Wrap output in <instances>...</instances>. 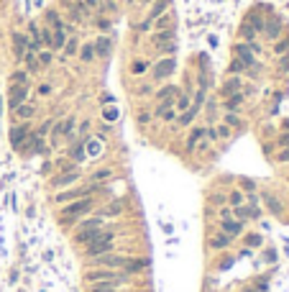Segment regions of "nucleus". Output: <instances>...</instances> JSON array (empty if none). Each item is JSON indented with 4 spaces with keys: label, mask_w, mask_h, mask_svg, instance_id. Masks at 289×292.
<instances>
[{
    "label": "nucleus",
    "mask_w": 289,
    "mask_h": 292,
    "mask_svg": "<svg viewBox=\"0 0 289 292\" xmlns=\"http://www.w3.org/2000/svg\"><path fill=\"white\" fill-rule=\"evenodd\" d=\"M277 146H279V149H287V146H289V131L282 133V136L277 138Z\"/></svg>",
    "instance_id": "44"
},
{
    "label": "nucleus",
    "mask_w": 289,
    "mask_h": 292,
    "mask_svg": "<svg viewBox=\"0 0 289 292\" xmlns=\"http://www.w3.org/2000/svg\"><path fill=\"white\" fill-rule=\"evenodd\" d=\"M190 105H192V95H190V92H187V95H182V98L177 100V108H179V111H187Z\"/></svg>",
    "instance_id": "38"
},
{
    "label": "nucleus",
    "mask_w": 289,
    "mask_h": 292,
    "mask_svg": "<svg viewBox=\"0 0 289 292\" xmlns=\"http://www.w3.org/2000/svg\"><path fill=\"white\" fill-rule=\"evenodd\" d=\"M241 103H243V92H233V95L225 98V111L228 113H238L241 111Z\"/></svg>",
    "instance_id": "14"
},
{
    "label": "nucleus",
    "mask_w": 289,
    "mask_h": 292,
    "mask_svg": "<svg viewBox=\"0 0 289 292\" xmlns=\"http://www.w3.org/2000/svg\"><path fill=\"white\" fill-rule=\"evenodd\" d=\"M148 120H151V113H141V116H139V123H141V126H146Z\"/></svg>",
    "instance_id": "54"
},
{
    "label": "nucleus",
    "mask_w": 289,
    "mask_h": 292,
    "mask_svg": "<svg viewBox=\"0 0 289 292\" xmlns=\"http://www.w3.org/2000/svg\"><path fill=\"white\" fill-rule=\"evenodd\" d=\"M274 49H277V54H284V52L289 49V41H279L277 46H274Z\"/></svg>",
    "instance_id": "49"
},
{
    "label": "nucleus",
    "mask_w": 289,
    "mask_h": 292,
    "mask_svg": "<svg viewBox=\"0 0 289 292\" xmlns=\"http://www.w3.org/2000/svg\"><path fill=\"white\" fill-rule=\"evenodd\" d=\"M36 57H39V64L41 67H49L51 59H54V52L51 49H41V52H36Z\"/></svg>",
    "instance_id": "29"
},
{
    "label": "nucleus",
    "mask_w": 289,
    "mask_h": 292,
    "mask_svg": "<svg viewBox=\"0 0 289 292\" xmlns=\"http://www.w3.org/2000/svg\"><path fill=\"white\" fill-rule=\"evenodd\" d=\"M248 26H253L256 31H264V21L258 18V15H251V18H248Z\"/></svg>",
    "instance_id": "41"
},
{
    "label": "nucleus",
    "mask_w": 289,
    "mask_h": 292,
    "mask_svg": "<svg viewBox=\"0 0 289 292\" xmlns=\"http://www.w3.org/2000/svg\"><path fill=\"white\" fill-rule=\"evenodd\" d=\"M174 72V57H166V59H159L156 61V67H154V80H166Z\"/></svg>",
    "instance_id": "7"
},
{
    "label": "nucleus",
    "mask_w": 289,
    "mask_h": 292,
    "mask_svg": "<svg viewBox=\"0 0 289 292\" xmlns=\"http://www.w3.org/2000/svg\"><path fill=\"white\" fill-rule=\"evenodd\" d=\"M23 59H26V72H28V74H31V72H39V69H41L36 52H26V54H23Z\"/></svg>",
    "instance_id": "19"
},
{
    "label": "nucleus",
    "mask_w": 289,
    "mask_h": 292,
    "mask_svg": "<svg viewBox=\"0 0 289 292\" xmlns=\"http://www.w3.org/2000/svg\"><path fill=\"white\" fill-rule=\"evenodd\" d=\"M120 213V203H113L110 208H105V218H108V215H118Z\"/></svg>",
    "instance_id": "45"
},
{
    "label": "nucleus",
    "mask_w": 289,
    "mask_h": 292,
    "mask_svg": "<svg viewBox=\"0 0 289 292\" xmlns=\"http://www.w3.org/2000/svg\"><path fill=\"white\" fill-rule=\"evenodd\" d=\"M202 136H205V128H192V133H190V141H187V151H194Z\"/></svg>",
    "instance_id": "24"
},
{
    "label": "nucleus",
    "mask_w": 289,
    "mask_h": 292,
    "mask_svg": "<svg viewBox=\"0 0 289 292\" xmlns=\"http://www.w3.org/2000/svg\"><path fill=\"white\" fill-rule=\"evenodd\" d=\"M231 205H233V208L243 205V192H241V190H233V192H231Z\"/></svg>",
    "instance_id": "39"
},
{
    "label": "nucleus",
    "mask_w": 289,
    "mask_h": 292,
    "mask_svg": "<svg viewBox=\"0 0 289 292\" xmlns=\"http://www.w3.org/2000/svg\"><path fill=\"white\" fill-rule=\"evenodd\" d=\"M156 28H159V31L172 28V26H169V15H159V18H156Z\"/></svg>",
    "instance_id": "40"
},
{
    "label": "nucleus",
    "mask_w": 289,
    "mask_h": 292,
    "mask_svg": "<svg viewBox=\"0 0 289 292\" xmlns=\"http://www.w3.org/2000/svg\"><path fill=\"white\" fill-rule=\"evenodd\" d=\"M225 200H228L225 195H212V197H210V203H212V205H220V203H225Z\"/></svg>",
    "instance_id": "51"
},
{
    "label": "nucleus",
    "mask_w": 289,
    "mask_h": 292,
    "mask_svg": "<svg viewBox=\"0 0 289 292\" xmlns=\"http://www.w3.org/2000/svg\"><path fill=\"white\" fill-rule=\"evenodd\" d=\"M69 157L74 159V164H77V162H82V159H85V141L72 144V149H69Z\"/></svg>",
    "instance_id": "25"
},
{
    "label": "nucleus",
    "mask_w": 289,
    "mask_h": 292,
    "mask_svg": "<svg viewBox=\"0 0 289 292\" xmlns=\"http://www.w3.org/2000/svg\"><path fill=\"white\" fill-rule=\"evenodd\" d=\"M95 44H85V46H80V59L85 61V64H90V61H95Z\"/></svg>",
    "instance_id": "21"
},
{
    "label": "nucleus",
    "mask_w": 289,
    "mask_h": 292,
    "mask_svg": "<svg viewBox=\"0 0 289 292\" xmlns=\"http://www.w3.org/2000/svg\"><path fill=\"white\" fill-rule=\"evenodd\" d=\"M77 3H82L87 10H95V8H100V0H77Z\"/></svg>",
    "instance_id": "43"
},
{
    "label": "nucleus",
    "mask_w": 289,
    "mask_h": 292,
    "mask_svg": "<svg viewBox=\"0 0 289 292\" xmlns=\"http://www.w3.org/2000/svg\"><path fill=\"white\" fill-rule=\"evenodd\" d=\"M100 151H102V141H100V138H87V141H85V154H87V157H100Z\"/></svg>",
    "instance_id": "17"
},
{
    "label": "nucleus",
    "mask_w": 289,
    "mask_h": 292,
    "mask_svg": "<svg viewBox=\"0 0 289 292\" xmlns=\"http://www.w3.org/2000/svg\"><path fill=\"white\" fill-rule=\"evenodd\" d=\"M233 215L238 221H246V218H258V215H261V210H258L253 203H243V205H238V208H233Z\"/></svg>",
    "instance_id": "10"
},
{
    "label": "nucleus",
    "mask_w": 289,
    "mask_h": 292,
    "mask_svg": "<svg viewBox=\"0 0 289 292\" xmlns=\"http://www.w3.org/2000/svg\"><path fill=\"white\" fill-rule=\"evenodd\" d=\"M51 92V85H39V95H49Z\"/></svg>",
    "instance_id": "53"
},
{
    "label": "nucleus",
    "mask_w": 289,
    "mask_h": 292,
    "mask_svg": "<svg viewBox=\"0 0 289 292\" xmlns=\"http://www.w3.org/2000/svg\"><path fill=\"white\" fill-rule=\"evenodd\" d=\"M87 280L97 285V282H113V285H123L126 282V272H113V269H95V272H90L87 274Z\"/></svg>",
    "instance_id": "3"
},
{
    "label": "nucleus",
    "mask_w": 289,
    "mask_h": 292,
    "mask_svg": "<svg viewBox=\"0 0 289 292\" xmlns=\"http://www.w3.org/2000/svg\"><path fill=\"white\" fill-rule=\"evenodd\" d=\"M228 69H231V74H241L243 69H248V67H246V64H243V61H241V59H233V61H231V67H228Z\"/></svg>",
    "instance_id": "37"
},
{
    "label": "nucleus",
    "mask_w": 289,
    "mask_h": 292,
    "mask_svg": "<svg viewBox=\"0 0 289 292\" xmlns=\"http://www.w3.org/2000/svg\"><path fill=\"white\" fill-rule=\"evenodd\" d=\"M105 226V218L102 215H97V218H90V221H85L82 226H80V231H90V228H102Z\"/></svg>",
    "instance_id": "30"
},
{
    "label": "nucleus",
    "mask_w": 289,
    "mask_h": 292,
    "mask_svg": "<svg viewBox=\"0 0 289 292\" xmlns=\"http://www.w3.org/2000/svg\"><path fill=\"white\" fill-rule=\"evenodd\" d=\"M215 133H218V138H228V136H231V128L223 123V126H215Z\"/></svg>",
    "instance_id": "42"
},
{
    "label": "nucleus",
    "mask_w": 289,
    "mask_h": 292,
    "mask_svg": "<svg viewBox=\"0 0 289 292\" xmlns=\"http://www.w3.org/2000/svg\"><path fill=\"white\" fill-rule=\"evenodd\" d=\"M80 179V172H77V169H72V172H62V175H59V177H54V190H62V187H69V184H74V182H77Z\"/></svg>",
    "instance_id": "9"
},
{
    "label": "nucleus",
    "mask_w": 289,
    "mask_h": 292,
    "mask_svg": "<svg viewBox=\"0 0 289 292\" xmlns=\"http://www.w3.org/2000/svg\"><path fill=\"white\" fill-rule=\"evenodd\" d=\"M110 177H113L110 169H100V172H95L93 177H90V182H102V179H110Z\"/></svg>",
    "instance_id": "34"
},
{
    "label": "nucleus",
    "mask_w": 289,
    "mask_h": 292,
    "mask_svg": "<svg viewBox=\"0 0 289 292\" xmlns=\"http://www.w3.org/2000/svg\"><path fill=\"white\" fill-rule=\"evenodd\" d=\"M108 52H110V39H108V36H100V39L95 41V54L105 57Z\"/></svg>",
    "instance_id": "26"
},
{
    "label": "nucleus",
    "mask_w": 289,
    "mask_h": 292,
    "mask_svg": "<svg viewBox=\"0 0 289 292\" xmlns=\"http://www.w3.org/2000/svg\"><path fill=\"white\" fill-rule=\"evenodd\" d=\"M141 3H154V0H141Z\"/></svg>",
    "instance_id": "57"
},
{
    "label": "nucleus",
    "mask_w": 289,
    "mask_h": 292,
    "mask_svg": "<svg viewBox=\"0 0 289 292\" xmlns=\"http://www.w3.org/2000/svg\"><path fill=\"white\" fill-rule=\"evenodd\" d=\"M13 49H16L18 59H23V54L28 52V39L23 34H13Z\"/></svg>",
    "instance_id": "15"
},
{
    "label": "nucleus",
    "mask_w": 289,
    "mask_h": 292,
    "mask_svg": "<svg viewBox=\"0 0 289 292\" xmlns=\"http://www.w3.org/2000/svg\"><path fill=\"white\" fill-rule=\"evenodd\" d=\"M13 113H16V118H21V120H28V118H34V113H36V108L34 105H18L16 108V111H13Z\"/></svg>",
    "instance_id": "23"
},
{
    "label": "nucleus",
    "mask_w": 289,
    "mask_h": 292,
    "mask_svg": "<svg viewBox=\"0 0 289 292\" xmlns=\"http://www.w3.org/2000/svg\"><path fill=\"white\" fill-rule=\"evenodd\" d=\"M231 213H233L231 208H223V210H220L218 215H220V221H223V218H231Z\"/></svg>",
    "instance_id": "55"
},
{
    "label": "nucleus",
    "mask_w": 289,
    "mask_h": 292,
    "mask_svg": "<svg viewBox=\"0 0 289 292\" xmlns=\"http://www.w3.org/2000/svg\"><path fill=\"white\" fill-rule=\"evenodd\" d=\"M26 98H28V85H13V87H10V95H8L10 111H16L18 105H23Z\"/></svg>",
    "instance_id": "5"
},
{
    "label": "nucleus",
    "mask_w": 289,
    "mask_h": 292,
    "mask_svg": "<svg viewBox=\"0 0 289 292\" xmlns=\"http://www.w3.org/2000/svg\"><path fill=\"white\" fill-rule=\"evenodd\" d=\"M80 52V41L74 39V36H69L67 41H64V57H74Z\"/></svg>",
    "instance_id": "28"
},
{
    "label": "nucleus",
    "mask_w": 289,
    "mask_h": 292,
    "mask_svg": "<svg viewBox=\"0 0 289 292\" xmlns=\"http://www.w3.org/2000/svg\"><path fill=\"white\" fill-rule=\"evenodd\" d=\"M231 236L228 234H212L210 238H207V246L210 249H215V251H220V249H228V246H231Z\"/></svg>",
    "instance_id": "12"
},
{
    "label": "nucleus",
    "mask_w": 289,
    "mask_h": 292,
    "mask_svg": "<svg viewBox=\"0 0 289 292\" xmlns=\"http://www.w3.org/2000/svg\"><path fill=\"white\" fill-rule=\"evenodd\" d=\"M146 67H148L146 61H136V64H133V74H144V72H146Z\"/></svg>",
    "instance_id": "47"
},
{
    "label": "nucleus",
    "mask_w": 289,
    "mask_h": 292,
    "mask_svg": "<svg viewBox=\"0 0 289 292\" xmlns=\"http://www.w3.org/2000/svg\"><path fill=\"white\" fill-rule=\"evenodd\" d=\"M87 131H90V120H85L82 126H80V133H82V136H87Z\"/></svg>",
    "instance_id": "56"
},
{
    "label": "nucleus",
    "mask_w": 289,
    "mask_h": 292,
    "mask_svg": "<svg viewBox=\"0 0 289 292\" xmlns=\"http://www.w3.org/2000/svg\"><path fill=\"white\" fill-rule=\"evenodd\" d=\"M241 87H243V82H241V77L238 74H233L231 80H228L225 85H223V95L228 98V95H233V92H241Z\"/></svg>",
    "instance_id": "16"
},
{
    "label": "nucleus",
    "mask_w": 289,
    "mask_h": 292,
    "mask_svg": "<svg viewBox=\"0 0 289 292\" xmlns=\"http://www.w3.org/2000/svg\"><path fill=\"white\" fill-rule=\"evenodd\" d=\"M220 228H223V234H228V236H238L241 231H243V221H233V218H223L220 221Z\"/></svg>",
    "instance_id": "13"
},
{
    "label": "nucleus",
    "mask_w": 289,
    "mask_h": 292,
    "mask_svg": "<svg viewBox=\"0 0 289 292\" xmlns=\"http://www.w3.org/2000/svg\"><path fill=\"white\" fill-rule=\"evenodd\" d=\"M264 31H266L269 39H279V34H282V23H279L277 18H271V21L264 23Z\"/></svg>",
    "instance_id": "18"
},
{
    "label": "nucleus",
    "mask_w": 289,
    "mask_h": 292,
    "mask_svg": "<svg viewBox=\"0 0 289 292\" xmlns=\"http://www.w3.org/2000/svg\"><path fill=\"white\" fill-rule=\"evenodd\" d=\"M277 162H282V164H287V162H289V146H287V149H282V151L277 154Z\"/></svg>",
    "instance_id": "46"
},
{
    "label": "nucleus",
    "mask_w": 289,
    "mask_h": 292,
    "mask_svg": "<svg viewBox=\"0 0 289 292\" xmlns=\"http://www.w3.org/2000/svg\"><path fill=\"white\" fill-rule=\"evenodd\" d=\"M10 85H28V72H23V69L13 72L10 74Z\"/></svg>",
    "instance_id": "31"
},
{
    "label": "nucleus",
    "mask_w": 289,
    "mask_h": 292,
    "mask_svg": "<svg viewBox=\"0 0 289 292\" xmlns=\"http://www.w3.org/2000/svg\"><path fill=\"white\" fill-rule=\"evenodd\" d=\"M161 118H164V120H177V108H169V111H166Z\"/></svg>",
    "instance_id": "48"
},
{
    "label": "nucleus",
    "mask_w": 289,
    "mask_h": 292,
    "mask_svg": "<svg viewBox=\"0 0 289 292\" xmlns=\"http://www.w3.org/2000/svg\"><path fill=\"white\" fill-rule=\"evenodd\" d=\"M44 26H49L51 31H67V23L59 18L56 10H47V13H44Z\"/></svg>",
    "instance_id": "11"
},
{
    "label": "nucleus",
    "mask_w": 289,
    "mask_h": 292,
    "mask_svg": "<svg viewBox=\"0 0 289 292\" xmlns=\"http://www.w3.org/2000/svg\"><path fill=\"white\" fill-rule=\"evenodd\" d=\"M54 126V120H47V123H41V126L34 131V136H39V138H47V133H49V128Z\"/></svg>",
    "instance_id": "33"
},
{
    "label": "nucleus",
    "mask_w": 289,
    "mask_h": 292,
    "mask_svg": "<svg viewBox=\"0 0 289 292\" xmlns=\"http://www.w3.org/2000/svg\"><path fill=\"white\" fill-rule=\"evenodd\" d=\"M102 116L108 118V120H115V118H118V111H115V108H108V111H105Z\"/></svg>",
    "instance_id": "50"
},
{
    "label": "nucleus",
    "mask_w": 289,
    "mask_h": 292,
    "mask_svg": "<svg viewBox=\"0 0 289 292\" xmlns=\"http://www.w3.org/2000/svg\"><path fill=\"white\" fill-rule=\"evenodd\" d=\"M241 36H243V39H246V41H253V39H256V28L246 23V26H243V28H241Z\"/></svg>",
    "instance_id": "35"
},
{
    "label": "nucleus",
    "mask_w": 289,
    "mask_h": 292,
    "mask_svg": "<svg viewBox=\"0 0 289 292\" xmlns=\"http://www.w3.org/2000/svg\"><path fill=\"white\" fill-rule=\"evenodd\" d=\"M261 197H264V205H266V208H269L271 213H277V215H279V213L284 210V208H282V203H279V200H277V197H274L271 192H264Z\"/></svg>",
    "instance_id": "20"
},
{
    "label": "nucleus",
    "mask_w": 289,
    "mask_h": 292,
    "mask_svg": "<svg viewBox=\"0 0 289 292\" xmlns=\"http://www.w3.org/2000/svg\"><path fill=\"white\" fill-rule=\"evenodd\" d=\"M95 208V200L93 197H80V200H72V203L64 205V223L72 226L80 215H87L90 210Z\"/></svg>",
    "instance_id": "1"
},
{
    "label": "nucleus",
    "mask_w": 289,
    "mask_h": 292,
    "mask_svg": "<svg viewBox=\"0 0 289 292\" xmlns=\"http://www.w3.org/2000/svg\"><path fill=\"white\" fill-rule=\"evenodd\" d=\"M39 36H41V44L44 49H51V41H54V31L49 26H39Z\"/></svg>",
    "instance_id": "22"
},
{
    "label": "nucleus",
    "mask_w": 289,
    "mask_h": 292,
    "mask_svg": "<svg viewBox=\"0 0 289 292\" xmlns=\"http://www.w3.org/2000/svg\"><path fill=\"white\" fill-rule=\"evenodd\" d=\"M113 238H115V234L113 231H105V234L97 238V241H93V243H87V256L93 259V256H100V254H108V251H113Z\"/></svg>",
    "instance_id": "2"
},
{
    "label": "nucleus",
    "mask_w": 289,
    "mask_h": 292,
    "mask_svg": "<svg viewBox=\"0 0 289 292\" xmlns=\"http://www.w3.org/2000/svg\"><path fill=\"white\" fill-rule=\"evenodd\" d=\"M225 126H228V128H241L238 113H228V111H225Z\"/></svg>",
    "instance_id": "32"
},
{
    "label": "nucleus",
    "mask_w": 289,
    "mask_h": 292,
    "mask_svg": "<svg viewBox=\"0 0 289 292\" xmlns=\"http://www.w3.org/2000/svg\"><path fill=\"white\" fill-rule=\"evenodd\" d=\"M28 138H31V126L28 123H21V126L10 128V144L16 149H23L28 144Z\"/></svg>",
    "instance_id": "4"
},
{
    "label": "nucleus",
    "mask_w": 289,
    "mask_h": 292,
    "mask_svg": "<svg viewBox=\"0 0 289 292\" xmlns=\"http://www.w3.org/2000/svg\"><path fill=\"white\" fill-rule=\"evenodd\" d=\"M233 52H236V59H241L246 67H258V64H256V57H253V52H251L248 44H236Z\"/></svg>",
    "instance_id": "8"
},
{
    "label": "nucleus",
    "mask_w": 289,
    "mask_h": 292,
    "mask_svg": "<svg viewBox=\"0 0 289 292\" xmlns=\"http://www.w3.org/2000/svg\"><path fill=\"white\" fill-rule=\"evenodd\" d=\"M93 292H115V285L113 282H97L93 287Z\"/></svg>",
    "instance_id": "36"
},
{
    "label": "nucleus",
    "mask_w": 289,
    "mask_h": 292,
    "mask_svg": "<svg viewBox=\"0 0 289 292\" xmlns=\"http://www.w3.org/2000/svg\"><path fill=\"white\" fill-rule=\"evenodd\" d=\"M246 241H248V246H261V236H256V234H253V236H248Z\"/></svg>",
    "instance_id": "52"
},
{
    "label": "nucleus",
    "mask_w": 289,
    "mask_h": 292,
    "mask_svg": "<svg viewBox=\"0 0 289 292\" xmlns=\"http://www.w3.org/2000/svg\"><path fill=\"white\" fill-rule=\"evenodd\" d=\"M144 267H146L144 259H126V267L123 269H126V274H131V272H141Z\"/></svg>",
    "instance_id": "27"
},
{
    "label": "nucleus",
    "mask_w": 289,
    "mask_h": 292,
    "mask_svg": "<svg viewBox=\"0 0 289 292\" xmlns=\"http://www.w3.org/2000/svg\"><path fill=\"white\" fill-rule=\"evenodd\" d=\"M72 133H74V118L69 116V118H64V120H59V123H56V128H54V138H51V144L56 146V144H59V138H62V136H67V138H69Z\"/></svg>",
    "instance_id": "6"
}]
</instances>
